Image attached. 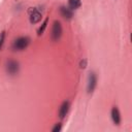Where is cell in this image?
Instances as JSON below:
<instances>
[{
    "mask_svg": "<svg viewBox=\"0 0 132 132\" xmlns=\"http://www.w3.org/2000/svg\"><path fill=\"white\" fill-rule=\"evenodd\" d=\"M61 35H62V26L59 21H56L54 22V25L52 28V39L54 41H57L60 39Z\"/></svg>",
    "mask_w": 132,
    "mask_h": 132,
    "instance_id": "2",
    "label": "cell"
},
{
    "mask_svg": "<svg viewBox=\"0 0 132 132\" xmlns=\"http://www.w3.org/2000/svg\"><path fill=\"white\" fill-rule=\"evenodd\" d=\"M110 114H111V119H112L113 123H114L116 125H119L120 122H121V114H120V111H119L118 107H116V106L112 107Z\"/></svg>",
    "mask_w": 132,
    "mask_h": 132,
    "instance_id": "7",
    "label": "cell"
},
{
    "mask_svg": "<svg viewBox=\"0 0 132 132\" xmlns=\"http://www.w3.org/2000/svg\"><path fill=\"white\" fill-rule=\"evenodd\" d=\"M96 82H97V78H96V74L94 72H90L89 75V79H88V92L91 93L94 91L95 87H96Z\"/></svg>",
    "mask_w": 132,
    "mask_h": 132,
    "instance_id": "5",
    "label": "cell"
},
{
    "mask_svg": "<svg viewBox=\"0 0 132 132\" xmlns=\"http://www.w3.org/2000/svg\"><path fill=\"white\" fill-rule=\"evenodd\" d=\"M86 65H87V60H81L80 61V63H79V66H80V68H86Z\"/></svg>",
    "mask_w": 132,
    "mask_h": 132,
    "instance_id": "13",
    "label": "cell"
},
{
    "mask_svg": "<svg viewBox=\"0 0 132 132\" xmlns=\"http://www.w3.org/2000/svg\"><path fill=\"white\" fill-rule=\"evenodd\" d=\"M47 22H48V19L46 18V19L44 20V22L42 23V25L40 26V28L38 29V31H37V34H38L39 36H40V35H41L43 32H44V30H45V28H46V25H47Z\"/></svg>",
    "mask_w": 132,
    "mask_h": 132,
    "instance_id": "10",
    "label": "cell"
},
{
    "mask_svg": "<svg viewBox=\"0 0 132 132\" xmlns=\"http://www.w3.org/2000/svg\"><path fill=\"white\" fill-rule=\"evenodd\" d=\"M61 129H62V125H61L60 123H58V124L52 129V131H53V132H59V131H61Z\"/></svg>",
    "mask_w": 132,
    "mask_h": 132,
    "instance_id": "11",
    "label": "cell"
},
{
    "mask_svg": "<svg viewBox=\"0 0 132 132\" xmlns=\"http://www.w3.org/2000/svg\"><path fill=\"white\" fill-rule=\"evenodd\" d=\"M30 43V39L29 37L25 36V37H20L18 39H15L12 43V48L14 51H22L25 50Z\"/></svg>",
    "mask_w": 132,
    "mask_h": 132,
    "instance_id": "1",
    "label": "cell"
},
{
    "mask_svg": "<svg viewBox=\"0 0 132 132\" xmlns=\"http://www.w3.org/2000/svg\"><path fill=\"white\" fill-rule=\"evenodd\" d=\"M69 105H70L69 101H64L61 104L60 109H59V117H60V119H64L66 117V114H67V112L69 110Z\"/></svg>",
    "mask_w": 132,
    "mask_h": 132,
    "instance_id": "6",
    "label": "cell"
},
{
    "mask_svg": "<svg viewBox=\"0 0 132 132\" xmlns=\"http://www.w3.org/2000/svg\"><path fill=\"white\" fill-rule=\"evenodd\" d=\"M4 37H5V32H1L0 33V48L4 42Z\"/></svg>",
    "mask_w": 132,
    "mask_h": 132,
    "instance_id": "12",
    "label": "cell"
},
{
    "mask_svg": "<svg viewBox=\"0 0 132 132\" xmlns=\"http://www.w3.org/2000/svg\"><path fill=\"white\" fill-rule=\"evenodd\" d=\"M28 12H29V19L31 24H36L41 20V13L37 8L31 7Z\"/></svg>",
    "mask_w": 132,
    "mask_h": 132,
    "instance_id": "3",
    "label": "cell"
},
{
    "mask_svg": "<svg viewBox=\"0 0 132 132\" xmlns=\"http://www.w3.org/2000/svg\"><path fill=\"white\" fill-rule=\"evenodd\" d=\"M68 5H69V8L76 9L81 5V2L80 0H68Z\"/></svg>",
    "mask_w": 132,
    "mask_h": 132,
    "instance_id": "9",
    "label": "cell"
},
{
    "mask_svg": "<svg viewBox=\"0 0 132 132\" xmlns=\"http://www.w3.org/2000/svg\"><path fill=\"white\" fill-rule=\"evenodd\" d=\"M6 71L9 74H11V75L18 73V71H19V63L15 62V61H13V60L8 61L7 62V65H6Z\"/></svg>",
    "mask_w": 132,
    "mask_h": 132,
    "instance_id": "4",
    "label": "cell"
},
{
    "mask_svg": "<svg viewBox=\"0 0 132 132\" xmlns=\"http://www.w3.org/2000/svg\"><path fill=\"white\" fill-rule=\"evenodd\" d=\"M60 13H61V15H62L63 18L67 19V20H70V19L72 18V15H73L72 9L69 8V7H65V6H62V7L60 8Z\"/></svg>",
    "mask_w": 132,
    "mask_h": 132,
    "instance_id": "8",
    "label": "cell"
}]
</instances>
